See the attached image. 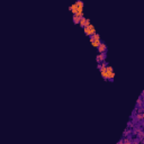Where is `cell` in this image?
<instances>
[{
	"mask_svg": "<svg viewBox=\"0 0 144 144\" xmlns=\"http://www.w3.org/2000/svg\"><path fill=\"white\" fill-rule=\"evenodd\" d=\"M90 42H91V44H92L93 46H96V47H98L99 46V44L101 43V42H100V37H99V35H96V34L90 37Z\"/></svg>",
	"mask_w": 144,
	"mask_h": 144,
	"instance_id": "obj_4",
	"label": "cell"
},
{
	"mask_svg": "<svg viewBox=\"0 0 144 144\" xmlns=\"http://www.w3.org/2000/svg\"><path fill=\"white\" fill-rule=\"evenodd\" d=\"M82 8H83V2L82 1H78L74 5H72L70 7V10L74 14V16L77 17H82Z\"/></svg>",
	"mask_w": 144,
	"mask_h": 144,
	"instance_id": "obj_2",
	"label": "cell"
},
{
	"mask_svg": "<svg viewBox=\"0 0 144 144\" xmlns=\"http://www.w3.org/2000/svg\"><path fill=\"white\" fill-rule=\"evenodd\" d=\"M79 24H80V25L82 26V27H86V26L87 25H89V24H90V23H89V20H88L87 18H81V19H80V23H79Z\"/></svg>",
	"mask_w": 144,
	"mask_h": 144,
	"instance_id": "obj_5",
	"label": "cell"
},
{
	"mask_svg": "<svg viewBox=\"0 0 144 144\" xmlns=\"http://www.w3.org/2000/svg\"><path fill=\"white\" fill-rule=\"evenodd\" d=\"M98 51H99V53H104V52L106 51V45L104 43H100L99 46H98Z\"/></svg>",
	"mask_w": 144,
	"mask_h": 144,
	"instance_id": "obj_6",
	"label": "cell"
},
{
	"mask_svg": "<svg viewBox=\"0 0 144 144\" xmlns=\"http://www.w3.org/2000/svg\"><path fill=\"white\" fill-rule=\"evenodd\" d=\"M105 56H106V55H105L104 53H101V54H99V55H98V56H97V61H98V62L103 61L104 59H105Z\"/></svg>",
	"mask_w": 144,
	"mask_h": 144,
	"instance_id": "obj_7",
	"label": "cell"
},
{
	"mask_svg": "<svg viewBox=\"0 0 144 144\" xmlns=\"http://www.w3.org/2000/svg\"><path fill=\"white\" fill-rule=\"evenodd\" d=\"M83 29H84V33H86L88 36H93L96 34V29H95V27H93L91 24H89V25H87L86 27H83Z\"/></svg>",
	"mask_w": 144,
	"mask_h": 144,
	"instance_id": "obj_3",
	"label": "cell"
},
{
	"mask_svg": "<svg viewBox=\"0 0 144 144\" xmlns=\"http://www.w3.org/2000/svg\"><path fill=\"white\" fill-rule=\"evenodd\" d=\"M98 68H100L101 76H103L104 79H106V80H113L115 74H114V71H113V69H112V67H109L107 64H104V65L98 67Z\"/></svg>",
	"mask_w": 144,
	"mask_h": 144,
	"instance_id": "obj_1",
	"label": "cell"
}]
</instances>
